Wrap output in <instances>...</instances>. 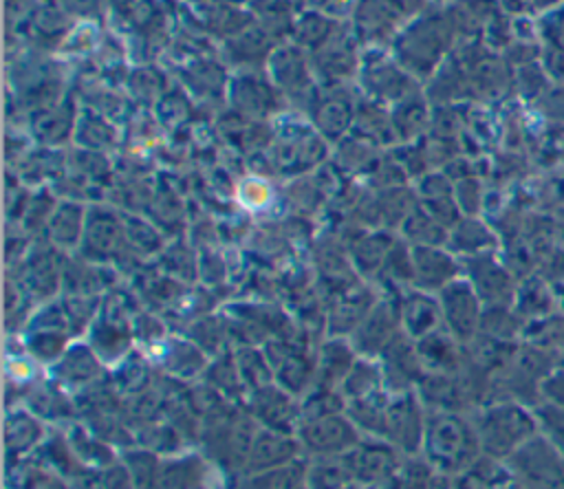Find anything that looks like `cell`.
<instances>
[{"mask_svg":"<svg viewBox=\"0 0 564 489\" xmlns=\"http://www.w3.org/2000/svg\"><path fill=\"white\" fill-rule=\"evenodd\" d=\"M535 419L520 405H496L489 408L476 425L480 445L494 454L509 452L522 445L535 432Z\"/></svg>","mask_w":564,"mask_h":489,"instance_id":"obj_1","label":"cell"},{"mask_svg":"<svg viewBox=\"0 0 564 489\" xmlns=\"http://www.w3.org/2000/svg\"><path fill=\"white\" fill-rule=\"evenodd\" d=\"M423 438L427 443L430 458H438L452 465L469 460L480 443L476 425L471 427L460 416L447 412L436 414V419H430Z\"/></svg>","mask_w":564,"mask_h":489,"instance_id":"obj_2","label":"cell"},{"mask_svg":"<svg viewBox=\"0 0 564 489\" xmlns=\"http://www.w3.org/2000/svg\"><path fill=\"white\" fill-rule=\"evenodd\" d=\"M383 432L392 441H410L412 438L416 445L421 443V438L425 434V423H423V416L419 414V405L412 396H401L390 408H386Z\"/></svg>","mask_w":564,"mask_h":489,"instance_id":"obj_3","label":"cell"},{"mask_svg":"<svg viewBox=\"0 0 564 489\" xmlns=\"http://www.w3.org/2000/svg\"><path fill=\"white\" fill-rule=\"evenodd\" d=\"M328 425H326V416H319V419H313L308 425L302 427V441L315 449V452H335V449H341V445L335 438L344 441L346 445H352L355 443V427H350L344 419L337 421V425L333 427V432H326Z\"/></svg>","mask_w":564,"mask_h":489,"instance_id":"obj_4","label":"cell"},{"mask_svg":"<svg viewBox=\"0 0 564 489\" xmlns=\"http://www.w3.org/2000/svg\"><path fill=\"white\" fill-rule=\"evenodd\" d=\"M540 423H542L546 436L553 441V445L564 449V405L553 403V405L542 408Z\"/></svg>","mask_w":564,"mask_h":489,"instance_id":"obj_5","label":"cell"}]
</instances>
